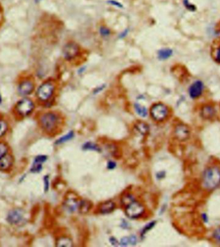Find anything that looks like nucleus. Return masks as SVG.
<instances>
[{"label": "nucleus", "mask_w": 220, "mask_h": 247, "mask_svg": "<svg viewBox=\"0 0 220 247\" xmlns=\"http://www.w3.org/2000/svg\"><path fill=\"white\" fill-rule=\"evenodd\" d=\"M34 90V84L30 81H24L21 82L18 88V92L21 95H27L31 93Z\"/></svg>", "instance_id": "obj_11"}, {"label": "nucleus", "mask_w": 220, "mask_h": 247, "mask_svg": "<svg viewBox=\"0 0 220 247\" xmlns=\"http://www.w3.org/2000/svg\"><path fill=\"white\" fill-rule=\"evenodd\" d=\"M8 148L5 144L0 143V159L7 154Z\"/></svg>", "instance_id": "obj_27"}, {"label": "nucleus", "mask_w": 220, "mask_h": 247, "mask_svg": "<svg viewBox=\"0 0 220 247\" xmlns=\"http://www.w3.org/2000/svg\"><path fill=\"white\" fill-rule=\"evenodd\" d=\"M116 167V163L113 162H109L108 163V167L109 169H113Z\"/></svg>", "instance_id": "obj_36"}, {"label": "nucleus", "mask_w": 220, "mask_h": 247, "mask_svg": "<svg viewBox=\"0 0 220 247\" xmlns=\"http://www.w3.org/2000/svg\"><path fill=\"white\" fill-rule=\"evenodd\" d=\"M42 163L39 162L38 161L35 160L33 166L31 168V171L34 173H37V172H39L41 170L42 168Z\"/></svg>", "instance_id": "obj_26"}, {"label": "nucleus", "mask_w": 220, "mask_h": 247, "mask_svg": "<svg viewBox=\"0 0 220 247\" xmlns=\"http://www.w3.org/2000/svg\"><path fill=\"white\" fill-rule=\"evenodd\" d=\"M202 187L206 191H212L220 186V167L211 166L203 172L201 178Z\"/></svg>", "instance_id": "obj_1"}, {"label": "nucleus", "mask_w": 220, "mask_h": 247, "mask_svg": "<svg viewBox=\"0 0 220 247\" xmlns=\"http://www.w3.org/2000/svg\"><path fill=\"white\" fill-rule=\"evenodd\" d=\"M54 89L55 86L52 82H44V84H43L39 88L38 90H37V97H38V98L40 100L43 101H47L52 97L53 93H54Z\"/></svg>", "instance_id": "obj_5"}, {"label": "nucleus", "mask_w": 220, "mask_h": 247, "mask_svg": "<svg viewBox=\"0 0 220 247\" xmlns=\"http://www.w3.org/2000/svg\"><path fill=\"white\" fill-rule=\"evenodd\" d=\"M115 208V204L111 201H106L100 206V212L104 214L111 212Z\"/></svg>", "instance_id": "obj_13"}, {"label": "nucleus", "mask_w": 220, "mask_h": 247, "mask_svg": "<svg viewBox=\"0 0 220 247\" xmlns=\"http://www.w3.org/2000/svg\"><path fill=\"white\" fill-rule=\"evenodd\" d=\"M7 130V125L3 121H0V137L3 136Z\"/></svg>", "instance_id": "obj_28"}, {"label": "nucleus", "mask_w": 220, "mask_h": 247, "mask_svg": "<svg viewBox=\"0 0 220 247\" xmlns=\"http://www.w3.org/2000/svg\"><path fill=\"white\" fill-rule=\"evenodd\" d=\"M201 218L202 221H203L204 223H209V218L208 215H207L206 213H205V212L202 213V214H201Z\"/></svg>", "instance_id": "obj_32"}, {"label": "nucleus", "mask_w": 220, "mask_h": 247, "mask_svg": "<svg viewBox=\"0 0 220 247\" xmlns=\"http://www.w3.org/2000/svg\"><path fill=\"white\" fill-rule=\"evenodd\" d=\"M136 128L140 133L143 134H146L149 131V127L148 126L143 122H140L139 123H136Z\"/></svg>", "instance_id": "obj_18"}, {"label": "nucleus", "mask_w": 220, "mask_h": 247, "mask_svg": "<svg viewBox=\"0 0 220 247\" xmlns=\"http://www.w3.org/2000/svg\"><path fill=\"white\" fill-rule=\"evenodd\" d=\"M212 238L215 243L220 245V227H217L212 232Z\"/></svg>", "instance_id": "obj_20"}, {"label": "nucleus", "mask_w": 220, "mask_h": 247, "mask_svg": "<svg viewBox=\"0 0 220 247\" xmlns=\"http://www.w3.org/2000/svg\"><path fill=\"white\" fill-rule=\"evenodd\" d=\"M58 117L54 113L44 114L41 118V124L43 128L47 131L54 130L58 123Z\"/></svg>", "instance_id": "obj_4"}, {"label": "nucleus", "mask_w": 220, "mask_h": 247, "mask_svg": "<svg viewBox=\"0 0 220 247\" xmlns=\"http://www.w3.org/2000/svg\"><path fill=\"white\" fill-rule=\"evenodd\" d=\"M35 1H36V2H37V1H40V0H35Z\"/></svg>", "instance_id": "obj_39"}, {"label": "nucleus", "mask_w": 220, "mask_h": 247, "mask_svg": "<svg viewBox=\"0 0 220 247\" xmlns=\"http://www.w3.org/2000/svg\"><path fill=\"white\" fill-rule=\"evenodd\" d=\"M214 59H215V61L217 63H220V44H219V47L217 48V49L216 50V53H215V56H214Z\"/></svg>", "instance_id": "obj_30"}, {"label": "nucleus", "mask_w": 220, "mask_h": 247, "mask_svg": "<svg viewBox=\"0 0 220 247\" xmlns=\"http://www.w3.org/2000/svg\"><path fill=\"white\" fill-rule=\"evenodd\" d=\"M184 5L185 6V8L189 10V11L194 12L196 10V6L195 5L189 2V0H184Z\"/></svg>", "instance_id": "obj_25"}, {"label": "nucleus", "mask_w": 220, "mask_h": 247, "mask_svg": "<svg viewBox=\"0 0 220 247\" xmlns=\"http://www.w3.org/2000/svg\"><path fill=\"white\" fill-rule=\"evenodd\" d=\"M133 201H135V199L133 196L130 195V194H126V195L124 196L122 198V204L126 207L129 204H130Z\"/></svg>", "instance_id": "obj_23"}, {"label": "nucleus", "mask_w": 220, "mask_h": 247, "mask_svg": "<svg viewBox=\"0 0 220 247\" xmlns=\"http://www.w3.org/2000/svg\"><path fill=\"white\" fill-rule=\"evenodd\" d=\"M155 224V222H152V223H149L147 226H146V227L143 228V231H142V234H146L148 230H149L151 228H152Z\"/></svg>", "instance_id": "obj_31"}, {"label": "nucleus", "mask_w": 220, "mask_h": 247, "mask_svg": "<svg viewBox=\"0 0 220 247\" xmlns=\"http://www.w3.org/2000/svg\"><path fill=\"white\" fill-rule=\"evenodd\" d=\"M129 244V240L127 237L122 238L121 240V245L122 246H127Z\"/></svg>", "instance_id": "obj_35"}, {"label": "nucleus", "mask_w": 220, "mask_h": 247, "mask_svg": "<svg viewBox=\"0 0 220 247\" xmlns=\"http://www.w3.org/2000/svg\"><path fill=\"white\" fill-rule=\"evenodd\" d=\"M144 212V207L139 202L133 201L126 207V214L129 218L135 219L140 217Z\"/></svg>", "instance_id": "obj_3"}, {"label": "nucleus", "mask_w": 220, "mask_h": 247, "mask_svg": "<svg viewBox=\"0 0 220 247\" xmlns=\"http://www.w3.org/2000/svg\"><path fill=\"white\" fill-rule=\"evenodd\" d=\"M100 33L102 36L107 37L110 34V29L106 27H101L100 28Z\"/></svg>", "instance_id": "obj_29"}, {"label": "nucleus", "mask_w": 220, "mask_h": 247, "mask_svg": "<svg viewBox=\"0 0 220 247\" xmlns=\"http://www.w3.org/2000/svg\"><path fill=\"white\" fill-rule=\"evenodd\" d=\"M191 131L189 127L184 124H180L174 129V135L180 141H185L190 137Z\"/></svg>", "instance_id": "obj_9"}, {"label": "nucleus", "mask_w": 220, "mask_h": 247, "mask_svg": "<svg viewBox=\"0 0 220 247\" xmlns=\"http://www.w3.org/2000/svg\"><path fill=\"white\" fill-rule=\"evenodd\" d=\"M74 135V133L73 131H70L68 133H67L66 135L62 137L61 138H60L57 141V144H62L64 143V142L68 141L69 140L72 139Z\"/></svg>", "instance_id": "obj_22"}, {"label": "nucleus", "mask_w": 220, "mask_h": 247, "mask_svg": "<svg viewBox=\"0 0 220 247\" xmlns=\"http://www.w3.org/2000/svg\"><path fill=\"white\" fill-rule=\"evenodd\" d=\"M110 241H111V243L113 245H115V246H117V245H117V241H116V239H115V238H111V239H110Z\"/></svg>", "instance_id": "obj_37"}, {"label": "nucleus", "mask_w": 220, "mask_h": 247, "mask_svg": "<svg viewBox=\"0 0 220 247\" xmlns=\"http://www.w3.org/2000/svg\"><path fill=\"white\" fill-rule=\"evenodd\" d=\"M172 55V50L169 48H164L159 50L158 57L160 60H165L169 59Z\"/></svg>", "instance_id": "obj_15"}, {"label": "nucleus", "mask_w": 220, "mask_h": 247, "mask_svg": "<svg viewBox=\"0 0 220 247\" xmlns=\"http://www.w3.org/2000/svg\"><path fill=\"white\" fill-rule=\"evenodd\" d=\"M79 52V48L75 43H67L63 48V56L67 60H71L76 57Z\"/></svg>", "instance_id": "obj_8"}, {"label": "nucleus", "mask_w": 220, "mask_h": 247, "mask_svg": "<svg viewBox=\"0 0 220 247\" xmlns=\"http://www.w3.org/2000/svg\"><path fill=\"white\" fill-rule=\"evenodd\" d=\"M34 107V103L31 100L28 99H23L18 103L16 109L19 113L22 115L26 116L31 113Z\"/></svg>", "instance_id": "obj_6"}, {"label": "nucleus", "mask_w": 220, "mask_h": 247, "mask_svg": "<svg viewBox=\"0 0 220 247\" xmlns=\"http://www.w3.org/2000/svg\"><path fill=\"white\" fill-rule=\"evenodd\" d=\"M135 107L136 113H137L139 115H140L142 117H145L147 116V111L145 107L140 105L139 104H136Z\"/></svg>", "instance_id": "obj_19"}, {"label": "nucleus", "mask_w": 220, "mask_h": 247, "mask_svg": "<svg viewBox=\"0 0 220 247\" xmlns=\"http://www.w3.org/2000/svg\"><path fill=\"white\" fill-rule=\"evenodd\" d=\"M65 205L68 211L74 212L76 211L77 208H79V204L75 200H68V201H66Z\"/></svg>", "instance_id": "obj_16"}, {"label": "nucleus", "mask_w": 220, "mask_h": 247, "mask_svg": "<svg viewBox=\"0 0 220 247\" xmlns=\"http://www.w3.org/2000/svg\"><path fill=\"white\" fill-rule=\"evenodd\" d=\"M2 97H1V95H0V104L2 103Z\"/></svg>", "instance_id": "obj_38"}, {"label": "nucleus", "mask_w": 220, "mask_h": 247, "mask_svg": "<svg viewBox=\"0 0 220 247\" xmlns=\"http://www.w3.org/2000/svg\"><path fill=\"white\" fill-rule=\"evenodd\" d=\"M13 159L12 157L10 155L6 154L3 158L0 159V169L2 170H6L8 169L12 164Z\"/></svg>", "instance_id": "obj_14"}, {"label": "nucleus", "mask_w": 220, "mask_h": 247, "mask_svg": "<svg viewBox=\"0 0 220 247\" xmlns=\"http://www.w3.org/2000/svg\"><path fill=\"white\" fill-rule=\"evenodd\" d=\"M44 185H45V191H47L48 189V185H49V182H48V176H45L44 177Z\"/></svg>", "instance_id": "obj_34"}, {"label": "nucleus", "mask_w": 220, "mask_h": 247, "mask_svg": "<svg viewBox=\"0 0 220 247\" xmlns=\"http://www.w3.org/2000/svg\"><path fill=\"white\" fill-rule=\"evenodd\" d=\"M23 219L22 212L19 210H14L10 212L8 216V221L12 224H17Z\"/></svg>", "instance_id": "obj_12"}, {"label": "nucleus", "mask_w": 220, "mask_h": 247, "mask_svg": "<svg viewBox=\"0 0 220 247\" xmlns=\"http://www.w3.org/2000/svg\"><path fill=\"white\" fill-rule=\"evenodd\" d=\"M89 208V204L88 202L83 201H81V203H79V209L81 212H86L88 211Z\"/></svg>", "instance_id": "obj_24"}, {"label": "nucleus", "mask_w": 220, "mask_h": 247, "mask_svg": "<svg viewBox=\"0 0 220 247\" xmlns=\"http://www.w3.org/2000/svg\"><path fill=\"white\" fill-rule=\"evenodd\" d=\"M204 89V84L201 80L194 81L189 89V96L193 99H198L202 95Z\"/></svg>", "instance_id": "obj_7"}, {"label": "nucleus", "mask_w": 220, "mask_h": 247, "mask_svg": "<svg viewBox=\"0 0 220 247\" xmlns=\"http://www.w3.org/2000/svg\"><path fill=\"white\" fill-rule=\"evenodd\" d=\"M169 114V109L165 104L162 103L155 104L151 109V116L156 121H162Z\"/></svg>", "instance_id": "obj_2"}, {"label": "nucleus", "mask_w": 220, "mask_h": 247, "mask_svg": "<svg viewBox=\"0 0 220 247\" xmlns=\"http://www.w3.org/2000/svg\"><path fill=\"white\" fill-rule=\"evenodd\" d=\"M83 148L85 150H92V151H99L100 149L97 146L96 144L92 143V142H88L86 143L84 146H83Z\"/></svg>", "instance_id": "obj_21"}, {"label": "nucleus", "mask_w": 220, "mask_h": 247, "mask_svg": "<svg viewBox=\"0 0 220 247\" xmlns=\"http://www.w3.org/2000/svg\"><path fill=\"white\" fill-rule=\"evenodd\" d=\"M57 246L71 247V246H73V243L70 238L60 237L58 239V241L57 242Z\"/></svg>", "instance_id": "obj_17"}, {"label": "nucleus", "mask_w": 220, "mask_h": 247, "mask_svg": "<svg viewBox=\"0 0 220 247\" xmlns=\"http://www.w3.org/2000/svg\"><path fill=\"white\" fill-rule=\"evenodd\" d=\"M128 240H129V244H131V245H135L137 242V239L136 237L134 236H130V237L128 238Z\"/></svg>", "instance_id": "obj_33"}, {"label": "nucleus", "mask_w": 220, "mask_h": 247, "mask_svg": "<svg viewBox=\"0 0 220 247\" xmlns=\"http://www.w3.org/2000/svg\"><path fill=\"white\" fill-rule=\"evenodd\" d=\"M201 117L205 120L212 119L216 115V109L210 104H206L201 107L200 110Z\"/></svg>", "instance_id": "obj_10"}]
</instances>
